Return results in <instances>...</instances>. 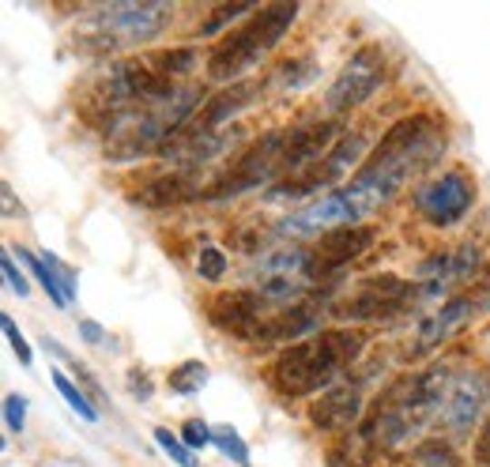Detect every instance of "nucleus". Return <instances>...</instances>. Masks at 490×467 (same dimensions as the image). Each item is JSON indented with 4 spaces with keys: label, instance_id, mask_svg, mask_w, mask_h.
Wrapping results in <instances>:
<instances>
[{
    "label": "nucleus",
    "instance_id": "f257e3e1",
    "mask_svg": "<svg viewBox=\"0 0 490 467\" xmlns=\"http://www.w3.org/2000/svg\"><path fill=\"white\" fill-rule=\"evenodd\" d=\"M370 212L374 207L347 185L340 193H325L317 200H309L305 207H298V212H291L279 223V230L291 234V238H317V234L325 238V234L340 230V226H358V219L370 215Z\"/></svg>",
    "mask_w": 490,
    "mask_h": 467
},
{
    "label": "nucleus",
    "instance_id": "f03ea898",
    "mask_svg": "<svg viewBox=\"0 0 490 467\" xmlns=\"http://www.w3.org/2000/svg\"><path fill=\"white\" fill-rule=\"evenodd\" d=\"M283 154H287V133H265L235 163V170H226L215 181V189H208L204 196H208V200H226V196H238L245 189L265 185L275 170H283Z\"/></svg>",
    "mask_w": 490,
    "mask_h": 467
},
{
    "label": "nucleus",
    "instance_id": "7ed1b4c3",
    "mask_svg": "<svg viewBox=\"0 0 490 467\" xmlns=\"http://www.w3.org/2000/svg\"><path fill=\"white\" fill-rule=\"evenodd\" d=\"M385 84V54L377 45H363L358 54L344 65V72L332 80L328 94H325V106L332 114H347L355 106L374 98V91Z\"/></svg>",
    "mask_w": 490,
    "mask_h": 467
},
{
    "label": "nucleus",
    "instance_id": "20e7f679",
    "mask_svg": "<svg viewBox=\"0 0 490 467\" xmlns=\"http://www.w3.org/2000/svg\"><path fill=\"white\" fill-rule=\"evenodd\" d=\"M472 204H475V185L464 170H449L442 177H434V181H426V185H419V193H415L419 215L434 226L460 223L464 215H468Z\"/></svg>",
    "mask_w": 490,
    "mask_h": 467
},
{
    "label": "nucleus",
    "instance_id": "39448f33",
    "mask_svg": "<svg viewBox=\"0 0 490 467\" xmlns=\"http://www.w3.org/2000/svg\"><path fill=\"white\" fill-rule=\"evenodd\" d=\"M265 302L268 298L261 291H230V294H219L212 302L208 317L226 335H238V340H265V332H268Z\"/></svg>",
    "mask_w": 490,
    "mask_h": 467
},
{
    "label": "nucleus",
    "instance_id": "423d86ee",
    "mask_svg": "<svg viewBox=\"0 0 490 467\" xmlns=\"http://www.w3.org/2000/svg\"><path fill=\"white\" fill-rule=\"evenodd\" d=\"M272 384L279 388L283 396H309V392H328V377L321 370V358H317V347L314 340L309 343H291L275 358L272 366Z\"/></svg>",
    "mask_w": 490,
    "mask_h": 467
},
{
    "label": "nucleus",
    "instance_id": "0eeeda50",
    "mask_svg": "<svg viewBox=\"0 0 490 467\" xmlns=\"http://www.w3.org/2000/svg\"><path fill=\"white\" fill-rule=\"evenodd\" d=\"M268 54L261 35H256L253 23H245V27L238 31H230V38H223L215 49H212V57H208V75L219 84L226 80H238L242 72H249L253 65H261V57Z\"/></svg>",
    "mask_w": 490,
    "mask_h": 467
},
{
    "label": "nucleus",
    "instance_id": "6e6552de",
    "mask_svg": "<svg viewBox=\"0 0 490 467\" xmlns=\"http://www.w3.org/2000/svg\"><path fill=\"white\" fill-rule=\"evenodd\" d=\"M486 403V384L479 373H456L449 392L437 407V422H442L449 433H468L479 419V411Z\"/></svg>",
    "mask_w": 490,
    "mask_h": 467
},
{
    "label": "nucleus",
    "instance_id": "1a4fd4ad",
    "mask_svg": "<svg viewBox=\"0 0 490 467\" xmlns=\"http://www.w3.org/2000/svg\"><path fill=\"white\" fill-rule=\"evenodd\" d=\"M102 23H106V31H114L125 42H147V38H155L170 23V8L159 5V0H151V5L121 0V5L102 12Z\"/></svg>",
    "mask_w": 490,
    "mask_h": 467
},
{
    "label": "nucleus",
    "instance_id": "9d476101",
    "mask_svg": "<svg viewBox=\"0 0 490 467\" xmlns=\"http://www.w3.org/2000/svg\"><path fill=\"white\" fill-rule=\"evenodd\" d=\"M377 238V230L374 226H340V230H332L321 238L317 253L309 256V275H328V272H340L344 264H351L358 253H366V245Z\"/></svg>",
    "mask_w": 490,
    "mask_h": 467
},
{
    "label": "nucleus",
    "instance_id": "9b49d317",
    "mask_svg": "<svg viewBox=\"0 0 490 467\" xmlns=\"http://www.w3.org/2000/svg\"><path fill=\"white\" fill-rule=\"evenodd\" d=\"M256 94H261V87H256V84H230L226 91L212 94L208 106H204V114H196L177 136H212V133H219V124L230 121V117H238L242 110H249L256 102Z\"/></svg>",
    "mask_w": 490,
    "mask_h": 467
},
{
    "label": "nucleus",
    "instance_id": "f8f14e48",
    "mask_svg": "<svg viewBox=\"0 0 490 467\" xmlns=\"http://www.w3.org/2000/svg\"><path fill=\"white\" fill-rule=\"evenodd\" d=\"M340 124L332 121H317V124H298L287 133V154H283V170H309L314 163H321L332 151Z\"/></svg>",
    "mask_w": 490,
    "mask_h": 467
},
{
    "label": "nucleus",
    "instance_id": "ddd939ff",
    "mask_svg": "<svg viewBox=\"0 0 490 467\" xmlns=\"http://www.w3.org/2000/svg\"><path fill=\"white\" fill-rule=\"evenodd\" d=\"M358 414H363V392L351 384H340L321 392V400L309 407V422L317 430H347L358 422Z\"/></svg>",
    "mask_w": 490,
    "mask_h": 467
},
{
    "label": "nucleus",
    "instance_id": "4468645a",
    "mask_svg": "<svg viewBox=\"0 0 490 467\" xmlns=\"http://www.w3.org/2000/svg\"><path fill=\"white\" fill-rule=\"evenodd\" d=\"M483 309V298H475V294H460V298H453V302H445L437 313L419 328V340H415V351H430V347H437L442 340H449V335L460 328V324H468L475 313Z\"/></svg>",
    "mask_w": 490,
    "mask_h": 467
},
{
    "label": "nucleus",
    "instance_id": "2eb2a0df",
    "mask_svg": "<svg viewBox=\"0 0 490 467\" xmlns=\"http://www.w3.org/2000/svg\"><path fill=\"white\" fill-rule=\"evenodd\" d=\"M407 309V302H396V298H389V294H381L374 283L366 279L363 287H358L347 302H340L332 313H336L340 321H385V317H396V313H404Z\"/></svg>",
    "mask_w": 490,
    "mask_h": 467
},
{
    "label": "nucleus",
    "instance_id": "dca6fc26",
    "mask_svg": "<svg viewBox=\"0 0 490 467\" xmlns=\"http://www.w3.org/2000/svg\"><path fill=\"white\" fill-rule=\"evenodd\" d=\"M321 309L309 305V302H298V305H287L283 313L268 317V332L265 340H302V335H317L321 328Z\"/></svg>",
    "mask_w": 490,
    "mask_h": 467
},
{
    "label": "nucleus",
    "instance_id": "f3484780",
    "mask_svg": "<svg viewBox=\"0 0 490 467\" xmlns=\"http://www.w3.org/2000/svg\"><path fill=\"white\" fill-rule=\"evenodd\" d=\"M189 181L182 177V174H174V177H155V181H147V185L140 189V204H147V207H170V204H182L185 196H189Z\"/></svg>",
    "mask_w": 490,
    "mask_h": 467
},
{
    "label": "nucleus",
    "instance_id": "a211bd4d",
    "mask_svg": "<svg viewBox=\"0 0 490 467\" xmlns=\"http://www.w3.org/2000/svg\"><path fill=\"white\" fill-rule=\"evenodd\" d=\"M200 57H196V49L193 45H182V49H166V54H159L155 57V72L163 75V80H174V75H185V72H193V65H196Z\"/></svg>",
    "mask_w": 490,
    "mask_h": 467
},
{
    "label": "nucleus",
    "instance_id": "6ab92c4d",
    "mask_svg": "<svg viewBox=\"0 0 490 467\" xmlns=\"http://www.w3.org/2000/svg\"><path fill=\"white\" fill-rule=\"evenodd\" d=\"M204 381H208V366H204V362H185V366H177V370L170 373V388H174L177 396L200 392Z\"/></svg>",
    "mask_w": 490,
    "mask_h": 467
},
{
    "label": "nucleus",
    "instance_id": "aec40b11",
    "mask_svg": "<svg viewBox=\"0 0 490 467\" xmlns=\"http://www.w3.org/2000/svg\"><path fill=\"white\" fill-rule=\"evenodd\" d=\"M19 261H23V264H27V268H31V275H38V283H42V287H45V294H49V298H54V305H57V309H68V298H65V291L57 287V279H54V272H49V268H45V261H38V256H31V253H23V249H19Z\"/></svg>",
    "mask_w": 490,
    "mask_h": 467
},
{
    "label": "nucleus",
    "instance_id": "412c9836",
    "mask_svg": "<svg viewBox=\"0 0 490 467\" xmlns=\"http://www.w3.org/2000/svg\"><path fill=\"white\" fill-rule=\"evenodd\" d=\"M54 384H57V392L65 396V403H68V407H72L75 414H80V419H87V422H95V419H98L95 403H91V400H87V396H84L80 388H75V384H72V381H68L65 373H54Z\"/></svg>",
    "mask_w": 490,
    "mask_h": 467
},
{
    "label": "nucleus",
    "instance_id": "4be33fe9",
    "mask_svg": "<svg viewBox=\"0 0 490 467\" xmlns=\"http://www.w3.org/2000/svg\"><path fill=\"white\" fill-rule=\"evenodd\" d=\"M415 463L419 467H460L453 445H445V441H423L415 449Z\"/></svg>",
    "mask_w": 490,
    "mask_h": 467
},
{
    "label": "nucleus",
    "instance_id": "5701e85b",
    "mask_svg": "<svg viewBox=\"0 0 490 467\" xmlns=\"http://www.w3.org/2000/svg\"><path fill=\"white\" fill-rule=\"evenodd\" d=\"M196 275L204 283H219L226 275V253L219 245H204L200 256H196Z\"/></svg>",
    "mask_w": 490,
    "mask_h": 467
},
{
    "label": "nucleus",
    "instance_id": "b1692460",
    "mask_svg": "<svg viewBox=\"0 0 490 467\" xmlns=\"http://www.w3.org/2000/svg\"><path fill=\"white\" fill-rule=\"evenodd\" d=\"M212 441L215 445L235 460V463H242V467H249V449H245V441L238 437V430L235 426H215V433H212Z\"/></svg>",
    "mask_w": 490,
    "mask_h": 467
},
{
    "label": "nucleus",
    "instance_id": "393cba45",
    "mask_svg": "<svg viewBox=\"0 0 490 467\" xmlns=\"http://www.w3.org/2000/svg\"><path fill=\"white\" fill-rule=\"evenodd\" d=\"M155 441H159V445L166 449V456L174 460V463H182V467H196V456H193V449L185 445V441H177L170 430H155Z\"/></svg>",
    "mask_w": 490,
    "mask_h": 467
},
{
    "label": "nucleus",
    "instance_id": "a878e982",
    "mask_svg": "<svg viewBox=\"0 0 490 467\" xmlns=\"http://www.w3.org/2000/svg\"><path fill=\"white\" fill-rule=\"evenodd\" d=\"M249 12H253L249 0H242V5H230V8H219V12L200 27V35H219V27H226V23H235L238 15H249Z\"/></svg>",
    "mask_w": 490,
    "mask_h": 467
},
{
    "label": "nucleus",
    "instance_id": "bb28decb",
    "mask_svg": "<svg viewBox=\"0 0 490 467\" xmlns=\"http://www.w3.org/2000/svg\"><path fill=\"white\" fill-rule=\"evenodd\" d=\"M42 261H45V268H49V272H54V279H57V287L65 291V298L72 302V298H75V275L57 261L54 253H42Z\"/></svg>",
    "mask_w": 490,
    "mask_h": 467
},
{
    "label": "nucleus",
    "instance_id": "cd10ccee",
    "mask_svg": "<svg viewBox=\"0 0 490 467\" xmlns=\"http://www.w3.org/2000/svg\"><path fill=\"white\" fill-rule=\"evenodd\" d=\"M0 324H5V332H8V343H12V351L19 354V362H23V366H31L35 354H31L27 340H23V332L15 328V321H12V317H0Z\"/></svg>",
    "mask_w": 490,
    "mask_h": 467
},
{
    "label": "nucleus",
    "instance_id": "c85d7f7f",
    "mask_svg": "<svg viewBox=\"0 0 490 467\" xmlns=\"http://www.w3.org/2000/svg\"><path fill=\"white\" fill-rule=\"evenodd\" d=\"M5 422L8 430H23V422H27V403H23V396H5Z\"/></svg>",
    "mask_w": 490,
    "mask_h": 467
},
{
    "label": "nucleus",
    "instance_id": "c756f323",
    "mask_svg": "<svg viewBox=\"0 0 490 467\" xmlns=\"http://www.w3.org/2000/svg\"><path fill=\"white\" fill-rule=\"evenodd\" d=\"M182 437H185V445H189V449H204V445H208V441H212V430H208V422L193 419V422H185Z\"/></svg>",
    "mask_w": 490,
    "mask_h": 467
},
{
    "label": "nucleus",
    "instance_id": "7c9ffc66",
    "mask_svg": "<svg viewBox=\"0 0 490 467\" xmlns=\"http://www.w3.org/2000/svg\"><path fill=\"white\" fill-rule=\"evenodd\" d=\"M302 61H287V65H283V72H279V80L283 84H291V87H298V84H305L309 80V75H314V68H298Z\"/></svg>",
    "mask_w": 490,
    "mask_h": 467
},
{
    "label": "nucleus",
    "instance_id": "2f4dec72",
    "mask_svg": "<svg viewBox=\"0 0 490 467\" xmlns=\"http://www.w3.org/2000/svg\"><path fill=\"white\" fill-rule=\"evenodd\" d=\"M5 275H8V287H12L19 298L31 291V287H27V279H23V272L15 268V261H12V256H5Z\"/></svg>",
    "mask_w": 490,
    "mask_h": 467
},
{
    "label": "nucleus",
    "instance_id": "473e14b6",
    "mask_svg": "<svg viewBox=\"0 0 490 467\" xmlns=\"http://www.w3.org/2000/svg\"><path fill=\"white\" fill-rule=\"evenodd\" d=\"M128 384H133L136 400H147V396H151V381H147V377H140V373H128Z\"/></svg>",
    "mask_w": 490,
    "mask_h": 467
},
{
    "label": "nucleus",
    "instance_id": "72a5a7b5",
    "mask_svg": "<svg viewBox=\"0 0 490 467\" xmlns=\"http://www.w3.org/2000/svg\"><path fill=\"white\" fill-rule=\"evenodd\" d=\"M475 452H479V460H490V419H486V422H483V430H479Z\"/></svg>",
    "mask_w": 490,
    "mask_h": 467
},
{
    "label": "nucleus",
    "instance_id": "f704fd0d",
    "mask_svg": "<svg viewBox=\"0 0 490 467\" xmlns=\"http://www.w3.org/2000/svg\"><path fill=\"white\" fill-rule=\"evenodd\" d=\"M80 332H84V340H87V343H102V328H98L95 321H84Z\"/></svg>",
    "mask_w": 490,
    "mask_h": 467
}]
</instances>
